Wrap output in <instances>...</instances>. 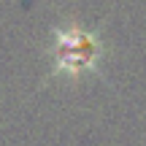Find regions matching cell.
<instances>
[{
    "label": "cell",
    "mask_w": 146,
    "mask_h": 146,
    "mask_svg": "<svg viewBox=\"0 0 146 146\" xmlns=\"http://www.w3.org/2000/svg\"><path fill=\"white\" fill-rule=\"evenodd\" d=\"M106 57V43L81 22H60L52 27L49 41V76L60 81H81L98 76Z\"/></svg>",
    "instance_id": "1"
}]
</instances>
